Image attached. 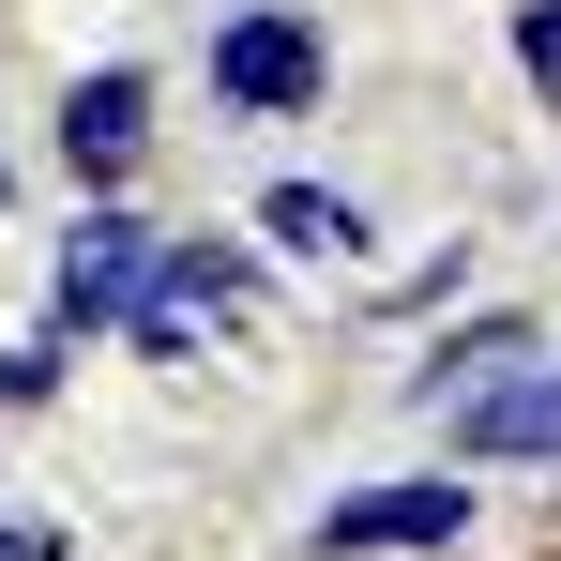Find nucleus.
<instances>
[{
  "mask_svg": "<svg viewBox=\"0 0 561 561\" xmlns=\"http://www.w3.org/2000/svg\"><path fill=\"white\" fill-rule=\"evenodd\" d=\"M197 77H213L228 122H304V106L334 92V46H319V15H304V0H243V15H213Z\"/></svg>",
  "mask_w": 561,
  "mask_h": 561,
  "instance_id": "1",
  "label": "nucleus"
},
{
  "mask_svg": "<svg viewBox=\"0 0 561 561\" xmlns=\"http://www.w3.org/2000/svg\"><path fill=\"white\" fill-rule=\"evenodd\" d=\"M470 516H485L470 470H379V485H334L319 501L304 547L319 561H440V547H470Z\"/></svg>",
  "mask_w": 561,
  "mask_h": 561,
  "instance_id": "2",
  "label": "nucleus"
},
{
  "mask_svg": "<svg viewBox=\"0 0 561 561\" xmlns=\"http://www.w3.org/2000/svg\"><path fill=\"white\" fill-rule=\"evenodd\" d=\"M152 213L137 197H77V228H61V259H46V334L61 350H92V334H122L137 319V288H152Z\"/></svg>",
  "mask_w": 561,
  "mask_h": 561,
  "instance_id": "3",
  "label": "nucleus"
},
{
  "mask_svg": "<svg viewBox=\"0 0 561 561\" xmlns=\"http://www.w3.org/2000/svg\"><path fill=\"white\" fill-rule=\"evenodd\" d=\"M243 304H259V274H243V243H197V228H183V243H152V288H137V319H122V350L183 379L197 350H213V334L243 319Z\"/></svg>",
  "mask_w": 561,
  "mask_h": 561,
  "instance_id": "4",
  "label": "nucleus"
},
{
  "mask_svg": "<svg viewBox=\"0 0 561 561\" xmlns=\"http://www.w3.org/2000/svg\"><path fill=\"white\" fill-rule=\"evenodd\" d=\"M46 152H61L77 197H122L137 152H152V77H137V61H92V77L61 92V122H46Z\"/></svg>",
  "mask_w": 561,
  "mask_h": 561,
  "instance_id": "5",
  "label": "nucleus"
},
{
  "mask_svg": "<svg viewBox=\"0 0 561 561\" xmlns=\"http://www.w3.org/2000/svg\"><path fill=\"white\" fill-rule=\"evenodd\" d=\"M440 470H561V365H516L501 394L440 410Z\"/></svg>",
  "mask_w": 561,
  "mask_h": 561,
  "instance_id": "6",
  "label": "nucleus"
},
{
  "mask_svg": "<svg viewBox=\"0 0 561 561\" xmlns=\"http://www.w3.org/2000/svg\"><path fill=\"white\" fill-rule=\"evenodd\" d=\"M516 365H547V319H531V304L440 319V334H425V365H410V410H470V394H501Z\"/></svg>",
  "mask_w": 561,
  "mask_h": 561,
  "instance_id": "7",
  "label": "nucleus"
},
{
  "mask_svg": "<svg viewBox=\"0 0 561 561\" xmlns=\"http://www.w3.org/2000/svg\"><path fill=\"white\" fill-rule=\"evenodd\" d=\"M259 243H274V259H365V197H334V183H259Z\"/></svg>",
  "mask_w": 561,
  "mask_h": 561,
  "instance_id": "8",
  "label": "nucleus"
},
{
  "mask_svg": "<svg viewBox=\"0 0 561 561\" xmlns=\"http://www.w3.org/2000/svg\"><path fill=\"white\" fill-rule=\"evenodd\" d=\"M46 394H61V334H15L0 350V410H46Z\"/></svg>",
  "mask_w": 561,
  "mask_h": 561,
  "instance_id": "9",
  "label": "nucleus"
},
{
  "mask_svg": "<svg viewBox=\"0 0 561 561\" xmlns=\"http://www.w3.org/2000/svg\"><path fill=\"white\" fill-rule=\"evenodd\" d=\"M516 77L561 106V0H516Z\"/></svg>",
  "mask_w": 561,
  "mask_h": 561,
  "instance_id": "10",
  "label": "nucleus"
}]
</instances>
